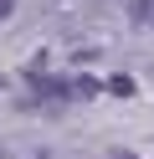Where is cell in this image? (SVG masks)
<instances>
[{"label":"cell","instance_id":"4","mask_svg":"<svg viewBox=\"0 0 154 159\" xmlns=\"http://www.w3.org/2000/svg\"><path fill=\"white\" fill-rule=\"evenodd\" d=\"M118 159H133V154H118Z\"/></svg>","mask_w":154,"mask_h":159},{"label":"cell","instance_id":"1","mask_svg":"<svg viewBox=\"0 0 154 159\" xmlns=\"http://www.w3.org/2000/svg\"><path fill=\"white\" fill-rule=\"evenodd\" d=\"M133 21H139V26H154V0H133Z\"/></svg>","mask_w":154,"mask_h":159},{"label":"cell","instance_id":"2","mask_svg":"<svg viewBox=\"0 0 154 159\" xmlns=\"http://www.w3.org/2000/svg\"><path fill=\"white\" fill-rule=\"evenodd\" d=\"M5 16H10V0H0V21H5Z\"/></svg>","mask_w":154,"mask_h":159},{"label":"cell","instance_id":"3","mask_svg":"<svg viewBox=\"0 0 154 159\" xmlns=\"http://www.w3.org/2000/svg\"><path fill=\"white\" fill-rule=\"evenodd\" d=\"M0 159H5V144H0Z\"/></svg>","mask_w":154,"mask_h":159}]
</instances>
